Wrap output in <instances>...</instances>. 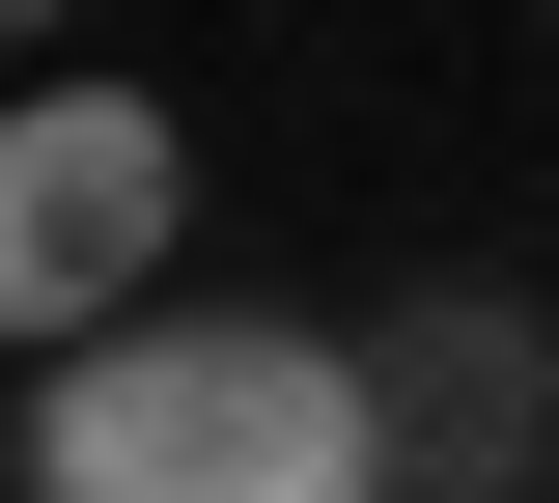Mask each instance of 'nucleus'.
<instances>
[{
	"instance_id": "f257e3e1",
	"label": "nucleus",
	"mask_w": 559,
	"mask_h": 503,
	"mask_svg": "<svg viewBox=\"0 0 559 503\" xmlns=\"http://www.w3.org/2000/svg\"><path fill=\"white\" fill-rule=\"evenodd\" d=\"M28 503H392V392L308 308H140L28 392Z\"/></svg>"
},
{
	"instance_id": "f03ea898",
	"label": "nucleus",
	"mask_w": 559,
	"mask_h": 503,
	"mask_svg": "<svg viewBox=\"0 0 559 503\" xmlns=\"http://www.w3.org/2000/svg\"><path fill=\"white\" fill-rule=\"evenodd\" d=\"M168 224H197V141L140 112V84H28V141H0V336H140L168 308Z\"/></svg>"
}]
</instances>
